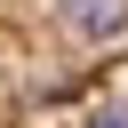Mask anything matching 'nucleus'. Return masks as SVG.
I'll list each match as a JSON object with an SVG mask.
<instances>
[{
	"label": "nucleus",
	"instance_id": "obj_1",
	"mask_svg": "<svg viewBox=\"0 0 128 128\" xmlns=\"http://www.w3.org/2000/svg\"><path fill=\"white\" fill-rule=\"evenodd\" d=\"M0 128H128V0H0Z\"/></svg>",
	"mask_w": 128,
	"mask_h": 128
}]
</instances>
